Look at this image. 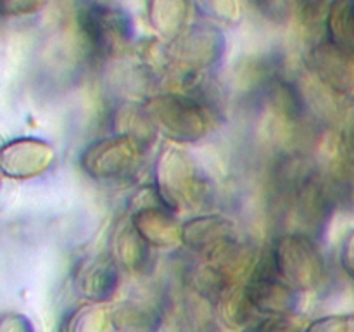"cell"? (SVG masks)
Wrapping results in <instances>:
<instances>
[{
    "instance_id": "6",
    "label": "cell",
    "mask_w": 354,
    "mask_h": 332,
    "mask_svg": "<svg viewBox=\"0 0 354 332\" xmlns=\"http://www.w3.org/2000/svg\"><path fill=\"white\" fill-rule=\"evenodd\" d=\"M41 0H0V14L2 16H24L31 14L40 7Z\"/></svg>"
},
{
    "instance_id": "7",
    "label": "cell",
    "mask_w": 354,
    "mask_h": 332,
    "mask_svg": "<svg viewBox=\"0 0 354 332\" xmlns=\"http://www.w3.org/2000/svg\"><path fill=\"white\" fill-rule=\"evenodd\" d=\"M342 154L351 165H354V100L349 107L348 120L342 131Z\"/></svg>"
},
{
    "instance_id": "9",
    "label": "cell",
    "mask_w": 354,
    "mask_h": 332,
    "mask_svg": "<svg viewBox=\"0 0 354 332\" xmlns=\"http://www.w3.org/2000/svg\"><path fill=\"white\" fill-rule=\"evenodd\" d=\"M199 6H203L204 9H211L214 12V16L218 17H227V12L235 10V2L234 0H196Z\"/></svg>"
},
{
    "instance_id": "5",
    "label": "cell",
    "mask_w": 354,
    "mask_h": 332,
    "mask_svg": "<svg viewBox=\"0 0 354 332\" xmlns=\"http://www.w3.org/2000/svg\"><path fill=\"white\" fill-rule=\"evenodd\" d=\"M187 0H151L149 12L159 30H168L180 24L185 14Z\"/></svg>"
},
{
    "instance_id": "4",
    "label": "cell",
    "mask_w": 354,
    "mask_h": 332,
    "mask_svg": "<svg viewBox=\"0 0 354 332\" xmlns=\"http://www.w3.org/2000/svg\"><path fill=\"white\" fill-rule=\"evenodd\" d=\"M328 42L354 52V0H332L327 14Z\"/></svg>"
},
{
    "instance_id": "1",
    "label": "cell",
    "mask_w": 354,
    "mask_h": 332,
    "mask_svg": "<svg viewBox=\"0 0 354 332\" xmlns=\"http://www.w3.org/2000/svg\"><path fill=\"white\" fill-rule=\"evenodd\" d=\"M80 28L93 52L104 55L131 37V21L127 14L106 3L90 2L78 14Z\"/></svg>"
},
{
    "instance_id": "8",
    "label": "cell",
    "mask_w": 354,
    "mask_h": 332,
    "mask_svg": "<svg viewBox=\"0 0 354 332\" xmlns=\"http://www.w3.org/2000/svg\"><path fill=\"white\" fill-rule=\"evenodd\" d=\"M0 332H33L30 322L21 315H3L0 317Z\"/></svg>"
},
{
    "instance_id": "3",
    "label": "cell",
    "mask_w": 354,
    "mask_h": 332,
    "mask_svg": "<svg viewBox=\"0 0 354 332\" xmlns=\"http://www.w3.org/2000/svg\"><path fill=\"white\" fill-rule=\"evenodd\" d=\"M37 152L40 145L33 140H12L0 151V168L7 176L24 178L37 172Z\"/></svg>"
},
{
    "instance_id": "2",
    "label": "cell",
    "mask_w": 354,
    "mask_h": 332,
    "mask_svg": "<svg viewBox=\"0 0 354 332\" xmlns=\"http://www.w3.org/2000/svg\"><path fill=\"white\" fill-rule=\"evenodd\" d=\"M315 64L328 85L341 92L354 90V52L327 42L313 50Z\"/></svg>"
},
{
    "instance_id": "10",
    "label": "cell",
    "mask_w": 354,
    "mask_h": 332,
    "mask_svg": "<svg viewBox=\"0 0 354 332\" xmlns=\"http://www.w3.org/2000/svg\"><path fill=\"white\" fill-rule=\"evenodd\" d=\"M342 263H344L346 270L351 277H354V232H351L344 244V251H342Z\"/></svg>"
}]
</instances>
